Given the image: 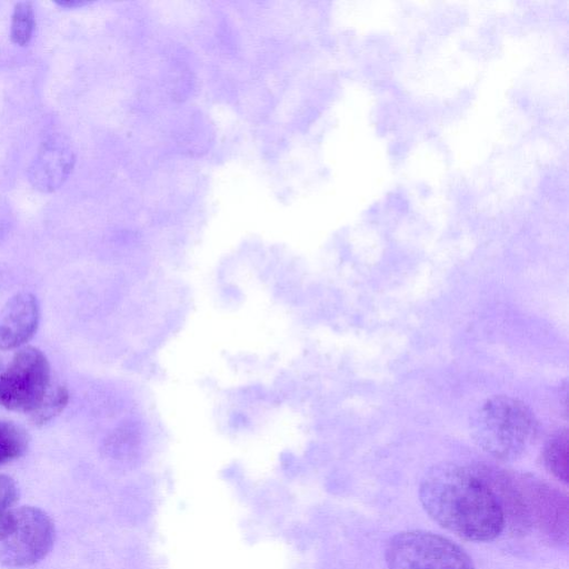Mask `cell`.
Instances as JSON below:
<instances>
[{
  "label": "cell",
  "mask_w": 569,
  "mask_h": 569,
  "mask_svg": "<svg viewBox=\"0 0 569 569\" xmlns=\"http://www.w3.org/2000/svg\"><path fill=\"white\" fill-rule=\"evenodd\" d=\"M419 496L437 523L463 539L492 540L505 527L501 507L477 466H435L423 477Z\"/></svg>",
  "instance_id": "1"
},
{
  "label": "cell",
  "mask_w": 569,
  "mask_h": 569,
  "mask_svg": "<svg viewBox=\"0 0 569 569\" xmlns=\"http://www.w3.org/2000/svg\"><path fill=\"white\" fill-rule=\"evenodd\" d=\"M479 446L500 459L516 458L538 435V421L527 405L508 396L487 399L472 420Z\"/></svg>",
  "instance_id": "2"
},
{
  "label": "cell",
  "mask_w": 569,
  "mask_h": 569,
  "mask_svg": "<svg viewBox=\"0 0 569 569\" xmlns=\"http://www.w3.org/2000/svg\"><path fill=\"white\" fill-rule=\"evenodd\" d=\"M54 536V523L42 509L11 510L0 523V563L8 568L36 565L50 552Z\"/></svg>",
  "instance_id": "3"
},
{
  "label": "cell",
  "mask_w": 569,
  "mask_h": 569,
  "mask_svg": "<svg viewBox=\"0 0 569 569\" xmlns=\"http://www.w3.org/2000/svg\"><path fill=\"white\" fill-rule=\"evenodd\" d=\"M385 556L389 569H475L471 558L458 545L422 530L393 536Z\"/></svg>",
  "instance_id": "4"
},
{
  "label": "cell",
  "mask_w": 569,
  "mask_h": 569,
  "mask_svg": "<svg viewBox=\"0 0 569 569\" xmlns=\"http://www.w3.org/2000/svg\"><path fill=\"white\" fill-rule=\"evenodd\" d=\"M50 386L47 357L38 348H22L0 372V405L9 410L31 413Z\"/></svg>",
  "instance_id": "5"
},
{
  "label": "cell",
  "mask_w": 569,
  "mask_h": 569,
  "mask_svg": "<svg viewBox=\"0 0 569 569\" xmlns=\"http://www.w3.org/2000/svg\"><path fill=\"white\" fill-rule=\"evenodd\" d=\"M522 477L531 526L556 542L567 539L568 501L559 490L528 476Z\"/></svg>",
  "instance_id": "6"
},
{
  "label": "cell",
  "mask_w": 569,
  "mask_h": 569,
  "mask_svg": "<svg viewBox=\"0 0 569 569\" xmlns=\"http://www.w3.org/2000/svg\"><path fill=\"white\" fill-rule=\"evenodd\" d=\"M74 163L76 153L69 140L60 134L51 136L42 142L29 166V181L39 191L52 192L64 183Z\"/></svg>",
  "instance_id": "7"
},
{
  "label": "cell",
  "mask_w": 569,
  "mask_h": 569,
  "mask_svg": "<svg viewBox=\"0 0 569 569\" xmlns=\"http://www.w3.org/2000/svg\"><path fill=\"white\" fill-rule=\"evenodd\" d=\"M40 308L30 292L14 295L0 313V349L10 350L29 341L37 331Z\"/></svg>",
  "instance_id": "8"
},
{
  "label": "cell",
  "mask_w": 569,
  "mask_h": 569,
  "mask_svg": "<svg viewBox=\"0 0 569 569\" xmlns=\"http://www.w3.org/2000/svg\"><path fill=\"white\" fill-rule=\"evenodd\" d=\"M542 462L546 469L560 481L568 482V432L560 430L545 445Z\"/></svg>",
  "instance_id": "9"
},
{
  "label": "cell",
  "mask_w": 569,
  "mask_h": 569,
  "mask_svg": "<svg viewBox=\"0 0 569 569\" xmlns=\"http://www.w3.org/2000/svg\"><path fill=\"white\" fill-rule=\"evenodd\" d=\"M27 447L26 431L11 421L0 420V466L22 456Z\"/></svg>",
  "instance_id": "10"
},
{
  "label": "cell",
  "mask_w": 569,
  "mask_h": 569,
  "mask_svg": "<svg viewBox=\"0 0 569 569\" xmlns=\"http://www.w3.org/2000/svg\"><path fill=\"white\" fill-rule=\"evenodd\" d=\"M69 401V391L64 386H50L39 406L31 412L30 419L34 425H43L58 416Z\"/></svg>",
  "instance_id": "11"
},
{
  "label": "cell",
  "mask_w": 569,
  "mask_h": 569,
  "mask_svg": "<svg viewBox=\"0 0 569 569\" xmlns=\"http://www.w3.org/2000/svg\"><path fill=\"white\" fill-rule=\"evenodd\" d=\"M34 29V10L32 2L20 1L16 3L12 19L10 38L13 43L26 46L32 38Z\"/></svg>",
  "instance_id": "12"
},
{
  "label": "cell",
  "mask_w": 569,
  "mask_h": 569,
  "mask_svg": "<svg viewBox=\"0 0 569 569\" xmlns=\"http://www.w3.org/2000/svg\"><path fill=\"white\" fill-rule=\"evenodd\" d=\"M17 496L18 491L13 479L7 475H0V523L11 511Z\"/></svg>",
  "instance_id": "13"
},
{
  "label": "cell",
  "mask_w": 569,
  "mask_h": 569,
  "mask_svg": "<svg viewBox=\"0 0 569 569\" xmlns=\"http://www.w3.org/2000/svg\"><path fill=\"white\" fill-rule=\"evenodd\" d=\"M54 3L63 8L73 9L86 6L89 2L83 0H56Z\"/></svg>",
  "instance_id": "14"
},
{
  "label": "cell",
  "mask_w": 569,
  "mask_h": 569,
  "mask_svg": "<svg viewBox=\"0 0 569 569\" xmlns=\"http://www.w3.org/2000/svg\"><path fill=\"white\" fill-rule=\"evenodd\" d=\"M1 371H2V366H1V363H0V372H1Z\"/></svg>",
  "instance_id": "15"
}]
</instances>
